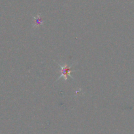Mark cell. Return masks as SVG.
I'll return each instance as SVG.
<instances>
[{
  "instance_id": "obj_2",
  "label": "cell",
  "mask_w": 134,
  "mask_h": 134,
  "mask_svg": "<svg viewBox=\"0 0 134 134\" xmlns=\"http://www.w3.org/2000/svg\"><path fill=\"white\" fill-rule=\"evenodd\" d=\"M43 20L41 19V18L39 17V16H38L37 18H35L34 19V27H37L39 26H42L43 25Z\"/></svg>"
},
{
  "instance_id": "obj_1",
  "label": "cell",
  "mask_w": 134,
  "mask_h": 134,
  "mask_svg": "<svg viewBox=\"0 0 134 134\" xmlns=\"http://www.w3.org/2000/svg\"><path fill=\"white\" fill-rule=\"evenodd\" d=\"M60 67V73H61V75L59 77V78L58 79L57 81H59L60 79H62V77H64V80L67 81L68 79V77H70L71 78H72V77L71 76V72L74 71V70H73V69H71V68L73 67V65H71L70 67L68 65V64H59Z\"/></svg>"
}]
</instances>
